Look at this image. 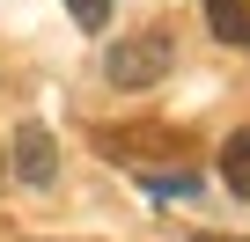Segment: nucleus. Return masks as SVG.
<instances>
[{
	"mask_svg": "<svg viewBox=\"0 0 250 242\" xmlns=\"http://www.w3.org/2000/svg\"><path fill=\"white\" fill-rule=\"evenodd\" d=\"M169 59H177V44L162 30H140V37H118L103 52V74H110V88H147V81L169 74Z\"/></svg>",
	"mask_w": 250,
	"mask_h": 242,
	"instance_id": "f257e3e1",
	"label": "nucleus"
},
{
	"mask_svg": "<svg viewBox=\"0 0 250 242\" xmlns=\"http://www.w3.org/2000/svg\"><path fill=\"white\" fill-rule=\"evenodd\" d=\"M147 191H155V198H191L199 176H184V169H177V176H147Z\"/></svg>",
	"mask_w": 250,
	"mask_h": 242,
	"instance_id": "423d86ee",
	"label": "nucleus"
},
{
	"mask_svg": "<svg viewBox=\"0 0 250 242\" xmlns=\"http://www.w3.org/2000/svg\"><path fill=\"white\" fill-rule=\"evenodd\" d=\"M66 15H74L81 30H103V22H110V0H66Z\"/></svg>",
	"mask_w": 250,
	"mask_h": 242,
	"instance_id": "39448f33",
	"label": "nucleus"
},
{
	"mask_svg": "<svg viewBox=\"0 0 250 242\" xmlns=\"http://www.w3.org/2000/svg\"><path fill=\"white\" fill-rule=\"evenodd\" d=\"M191 242H243V235H191Z\"/></svg>",
	"mask_w": 250,
	"mask_h": 242,
	"instance_id": "0eeeda50",
	"label": "nucleus"
},
{
	"mask_svg": "<svg viewBox=\"0 0 250 242\" xmlns=\"http://www.w3.org/2000/svg\"><path fill=\"white\" fill-rule=\"evenodd\" d=\"M221 184H228L235 198H250V125L228 132V147H221Z\"/></svg>",
	"mask_w": 250,
	"mask_h": 242,
	"instance_id": "20e7f679",
	"label": "nucleus"
},
{
	"mask_svg": "<svg viewBox=\"0 0 250 242\" xmlns=\"http://www.w3.org/2000/svg\"><path fill=\"white\" fill-rule=\"evenodd\" d=\"M206 30L221 44H243L250 52V0H206Z\"/></svg>",
	"mask_w": 250,
	"mask_h": 242,
	"instance_id": "7ed1b4c3",
	"label": "nucleus"
},
{
	"mask_svg": "<svg viewBox=\"0 0 250 242\" xmlns=\"http://www.w3.org/2000/svg\"><path fill=\"white\" fill-rule=\"evenodd\" d=\"M15 176H22L30 191H44V184L59 176V147H52L44 125H15Z\"/></svg>",
	"mask_w": 250,
	"mask_h": 242,
	"instance_id": "f03ea898",
	"label": "nucleus"
}]
</instances>
